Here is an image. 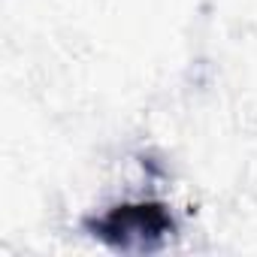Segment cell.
I'll use <instances>...</instances> for the list:
<instances>
[{
	"mask_svg": "<svg viewBox=\"0 0 257 257\" xmlns=\"http://www.w3.org/2000/svg\"><path fill=\"white\" fill-rule=\"evenodd\" d=\"M85 230L115 251H155L173 239L176 218L158 200H127L88 218Z\"/></svg>",
	"mask_w": 257,
	"mask_h": 257,
	"instance_id": "6da1fadb",
	"label": "cell"
}]
</instances>
